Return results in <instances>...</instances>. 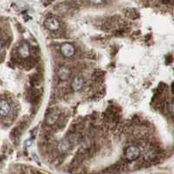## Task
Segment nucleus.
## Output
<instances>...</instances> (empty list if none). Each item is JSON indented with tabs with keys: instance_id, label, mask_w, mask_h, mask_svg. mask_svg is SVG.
Returning a JSON list of instances; mask_svg holds the SVG:
<instances>
[{
	"instance_id": "nucleus-1",
	"label": "nucleus",
	"mask_w": 174,
	"mask_h": 174,
	"mask_svg": "<svg viewBox=\"0 0 174 174\" xmlns=\"http://www.w3.org/2000/svg\"><path fill=\"white\" fill-rule=\"evenodd\" d=\"M140 155V150L135 145H130L125 151V157L129 161L136 160Z\"/></svg>"
},
{
	"instance_id": "nucleus-2",
	"label": "nucleus",
	"mask_w": 174,
	"mask_h": 174,
	"mask_svg": "<svg viewBox=\"0 0 174 174\" xmlns=\"http://www.w3.org/2000/svg\"><path fill=\"white\" fill-rule=\"evenodd\" d=\"M44 25H45L46 28H47L50 31H57L60 28V27L58 19L56 18H54V17L46 18L45 20Z\"/></svg>"
},
{
	"instance_id": "nucleus-3",
	"label": "nucleus",
	"mask_w": 174,
	"mask_h": 174,
	"mask_svg": "<svg viewBox=\"0 0 174 174\" xmlns=\"http://www.w3.org/2000/svg\"><path fill=\"white\" fill-rule=\"evenodd\" d=\"M60 116V113L58 109H51L49 113L46 116V123L48 125H54L58 122L59 118Z\"/></svg>"
},
{
	"instance_id": "nucleus-4",
	"label": "nucleus",
	"mask_w": 174,
	"mask_h": 174,
	"mask_svg": "<svg viewBox=\"0 0 174 174\" xmlns=\"http://www.w3.org/2000/svg\"><path fill=\"white\" fill-rule=\"evenodd\" d=\"M60 52L64 57L66 58H69V57H72L75 53V49L74 47V46L69 44V43H65L61 46L60 47Z\"/></svg>"
},
{
	"instance_id": "nucleus-5",
	"label": "nucleus",
	"mask_w": 174,
	"mask_h": 174,
	"mask_svg": "<svg viewBox=\"0 0 174 174\" xmlns=\"http://www.w3.org/2000/svg\"><path fill=\"white\" fill-rule=\"evenodd\" d=\"M40 92L36 89H31L28 91V100L31 103H38L40 100Z\"/></svg>"
},
{
	"instance_id": "nucleus-6",
	"label": "nucleus",
	"mask_w": 174,
	"mask_h": 174,
	"mask_svg": "<svg viewBox=\"0 0 174 174\" xmlns=\"http://www.w3.org/2000/svg\"><path fill=\"white\" fill-rule=\"evenodd\" d=\"M84 84V80L83 79L80 77V76H75L73 80H72L71 83V89L74 91H79L82 89Z\"/></svg>"
},
{
	"instance_id": "nucleus-7",
	"label": "nucleus",
	"mask_w": 174,
	"mask_h": 174,
	"mask_svg": "<svg viewBox=\"0 0 174 174\" xmlns=\"http://www.w3.org/2000/svg\"><path fill=\"white\" fill-rule=\"evenodd\" d=\"M11 112V106L6 100H1L0 103V114L2 117H6Z\"/></svg>"
},
{
	"instance_id": "nucleus-8",
	"label": "nucleus",
	"mask_w": 174,
	"mask_h": 174,
	"mask_svg": "<svg viewBox=\"0 0 174 174\" xmlns=\"http://www.w3.org/2000/svg\"><path fill=\"white\" fill-rule=\"evenodd\" d=\"M18 54L23 59L29 58L30 56V48L27 43H22L18 47Z\"/></svg>"
},
{
	"instance_id": "nucleus-9",
	"label": "nucleus",
	"mask_w": 174,
	"mask_h": 174,
	"mask_svg": "<svg viewBox=\"0 0 174 174\" xmlns=\"http://www.w3.org/2000/svg\"><path fill=\"white\" fill-rule=\"evenodd\" d=\"M57 75H58V77L60 80H67L70 77V70L67 67L63 66V67H60L59 68L58 72H57Z\"/></svg>"
},
{
	"instance_id": "nucleus-10",
	"label": "nucleus",
	"mask_w": 174,
	"mask_h": 174,
	"mask_svg": "<svg viewBox=\"0 0 174 174\" xmlns=\"http://www.w3.org/2000/svg\"><path fill=\"white\" fill-rule=\"evenodd\" d=\"M125 15L132 19H136L139 17V13L135 9H128L125 12Z\"/></svg>"
},
{
	"instance_id": "nucleus-11",
	"label": "nucleus",
	"mask_w": 174,
	"mask_h": 174,
	"mask_svg": "<svg viewBox=\"0 0 174 174\" xmlns=\"http://www.w3.org/2000/svg\"><path fill=\"white\" fill-rule=\"evenodd\" d=\"M40 77L38 75H32L30 77V82L32 87H36L38 84H40Z\"/></svg>"
},
{
	"instance_id": "nucleus-12",
	"label": "nucleus",
	"mask_w": 174,
	"mask_h": 174,
	"mask_svg": "<svg viewBox=\"0 0 174 174\" xmlns=\"http://www.w3.org/2000/svg\"><path fill=\"white\" fill-rule=\"evenodd\" d=\"M24 66H25L26 68H28V69H30L31 67H34V60H33V59L29 58L28 60H25Z\"/></svg>"
},
{
	"instance_id": "nucleus-13",
	"label": "nucleus",
	"mask_w": 174,
	"mask_h": 174,
	"mask_svg": "<svg viewBox=\"0 0 174 174\" xmlns=\"http://www.w3.org/2000/svg\"><path fill=\"white\" fill-rule=\"evenodd\" d=\"M90 2V4L92 5H99L103 4L105 2V0H89Z\"/></svg>"
},
{
	"instance_id": "nucleus-14",
	"label": "nucleus",
	"mask_w": 174,
	"mask_h": 174,
	"mask_svg": "<svg viewBox=\"0 0 174 174\" xmlns=\"http://www.w3.org/2000/svg\"><path fill=\"white\" fill-rule=\"evenodd\" d=\"M168 110L171 113V115L172 116H174V103H171L168 106Z\"/></svg>"
},
{
	"instance_id": "nucleus-15",
	"label": "nucleus",
	"mask_w": 174,
	"mask_h": 174,
	"mask_svg": "<svg viewBox=\"0 0 174 174\" xmlns=\"http://www.w3.org/2000/svg\"><path fill=\"white\" fill-rule=\"evenodd\" d=\"M31 142H32L31 139H29V140L26 141V142H25V147H27V148L30 147V146L31 145Z\"/></svg>"
}]
</instances>
